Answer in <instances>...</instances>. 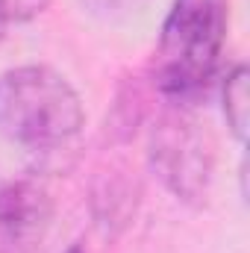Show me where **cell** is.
Listing matches in <instances>:
<instances>
[{
	"label": "cell",
	"instance_id": "1",
	"mask_svg": "<svg viewBox=\"0 0 250 253\" xmlns=\"http://www.w3.org/2000/svg\"><path fill=\"white\" fill-rule=\"evenodd\" d=\"M85 112L77 88L47 65L0 77V132L36 159H62L80 141Z\"/></svg>",
	"mask_w": 250,
	"mask_h": 253
},
{
	"label": "cell",
	"instance_id": "2",
	"mask_svg": "<svg viewBox=\"0 0 250 253\" xmlns=\"http://www.w3.org/2000/svg\"><path fill=\"white\" fill-rule=\"evenodd\" d=\"M224 39L227 0H174L153 59V85L174 103L197 97L215 77Z\"/></svg>",
	"mask_w": 250,
	"mask_h": 253
},
{
	"label": "cell",
	"instance_id": "3",
	"mask_svg": "<svg viewBox=\"0 0 250 253\" xmlns=\"http://www.w3.org/2000/svg\"><path fill=\"white\" fill-rule=\"evenodd\" d=\"M150 168L171 194L200 203L215 171L212 135L183 109L165 112L150 132Z\"/></svg>",
	"mask_w": 250,
	"mask_h": 253
},
{
	"label": "cell",
	"instance_id": "4",
	"mask_svg": "<svg viewBox=\"0 0 250 253\" xmlns=\"http://www.w3.org/2000/svg\"><path fill=\"white\" fill-rule=\"evenodd\" d=\"M53 197L36 174L0 168V253H36L50 233Z\"/></svg>",
	"mask_w": 250,
	"mask_h": 253
},
{
	"label": "cell",
	"instance_id": "5",
	"mask_svg": "<svg viewBox=\"0 0 250 253\" xmlns=\"http://www.w3.org/2000/svg\"><path fill=\"white\" fill-rule=\"evenodd\" d=\"M135 203H138V191L126 177H109L103 191H94V212L106 230L129 224V218L135 215Z\"/></svg>",
	"mask_w": 250,
	"mask_h": 253
},
{
	"label": "cell",
	"instance_id": "6",
	"mask_svg": "<svg viewBox=\"0 0 250 253\" xmlns=\"http://www.w3.org/2000/svg\"><path fill=\"white\" fill-rule=\"evenodd\" d=\"M248 83H250L248 65H236L224 77V115H227V124L236 132L239 141H245V132H248V112H250Z\"/></svg>",
	"mask_w": 250,
	"mask_h": 253
},
{
	"label": "cell",
	"instance_id": "7",
	"mask_svg": "<svg viewBox=\"0 0 250 253\" xmlns=\"http://www.w3.org/2000/svg\"><path fill=\"white\" fill-rule=\"evenodd\" d=\"M80 6L103 21H124L147 6V0H80Z\"/></svg>",
	"mask_w": 250,
	"mask_h": 253
},
{
	"label": "cell",
	"instance_id": "8",
	"mask_svg": "<svg viewBox=\"0 0 250 253\" xmlns=\"http://www.w3.org/2000/svg\"><path fill=\"white\" fill-rule=\"evenodd\" d=\"M44 6L47 0H0V21H30Z\"/></svg>",
	"mask_w": 250,
	"mask_h": 253
},
{
	"label": "cell",
	"instance_id": "9",
	"mask_svg": "<svg viewBox=\"0 0 250 253\" xmlns=\"http://www.w3.org/2000/svg\"><path fill=\"white\" fill-rule=\"evenodd\" d=\"M65 253H85V251H83V245H71Z\"/></svg>",
	"mask_w": 250,
	"mask_h": 253
}]
</instances>
